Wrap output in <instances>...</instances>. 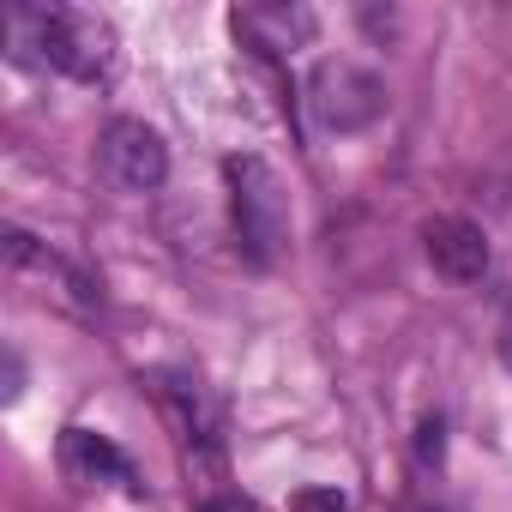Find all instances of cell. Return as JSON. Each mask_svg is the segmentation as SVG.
<instances>
[{
	"label": "cell",
	"instance_id": "cell-9",
	"mask_svg": "<svg viewBox=\"0 0 512 512\" xmlns=\"http://www.w3.org/2000/svg\"><path fill=\"white\" fill-rule=\"evenodd\" d=\"M290 512H350V500L338 488H296L290 494Z\"/></svg>",
	"mask_w": 512,
	"mask_h": 512
},
{
	"label": "cell",
	"instance_id": "cell-11",
	"mask_svg": "<svg viewBox=\"0 0 512 512\" xmlns=\"http://www.w3.org/2000/svg\"><path fill=\"white\" fill-rule=\"evenodd\" d=\"M19 380H25V368H19V356H7V404H13V398H19V392H25V386H19Z\"/></svg>",
	"mask_w": 512,
	"mask_h": 512
},
{
	"label": "cell",
	"instance_id": "cell-2",
	"mask_svg": "<svg viewBox=\"0 0 512 512\" xmlns=\"http://www.w3.org/2000/svg\"><path fill=\"white\" fill-rule=\"evenodd\" d=\"M229 217L241 235V253L253 266H278V253L290 247V187L266 157H229Z\"/></svg>",
	"mask_w": 512,
	"mask_h": 512
},
{
	"label": "cell",
	"instance_id": "cell-7",
	"mask_svg": "<svg viewBox=\"0 0 512 512\" xmlns=\"http://www.w3.org/2000/svg\"><path fill=\"white\" fill-rule=\"evenodd\" d=\"M229 25H235V37H241L247 49H260V55L302 49V43H314V31H320V19H314L308 7H235Z\"/></svg>",
	"mask_w": 512,
	"mask_h": 512
},
{
	"label": "cell",
	"instance_id": "cell-5",
	"mask_svg": "<svg viewBox=\"0 0 512 512\" xmlns=\"http://www.w3.org/2000/svg\"><path fill=\"white\" fill-rule=\"evenodd\" d=\"M55 458H61V476H67L73 488H109V482L139 488V482H133L127 452H121L109 434H97V428H61Z\"/></svg>",
	"mask_w": 512,
	"mask_h": 512
},
{
	"label": "cell",
	"instance_id": "cell-4",
	"mask_svg": "<svg viewBox=\"0 0 512 512\" xmlns=\"http://www.w3.org/2000/svg\"><path fill=\"white\" fill-rule=\"evenodd\" d=\"M97 169H103L121 193H151V187H163V175H169V145L157 139V127L121 115V121H109L103 139H97Z\"/></svg>",
	"mask_w": 512,
	"mask_h": 512
},
{
	"label": "cell",
	"instance_id": "cell-6",
	"mask_svg": "<svg viewBox=\"0 0 512 512\" xmlns=\"http://www.w3.org/2000/svg\"><path fill=\"white\" fill-rule=\"evenodd\" d=\"M422 247L446 284H482V272H488V235L470 217H428Z\"/></svg>",
	"mask_w": 512,
	"mask_h": 512
},
{
	"label": "cell",
	"instance_id": "cell-3",
	"mask_svg": "<svg viewBox=\"0 0 512 512\" xmlns=\"http://www.w3.org/2000/svg\"><path fill=\"white\" fill-rule=\"evenodd\" d=\"M308 115L326 133H362V127H374L386 115V85H380V73H368L356 61H314Z\"/></svg>",
	"mask_w": 512,
	"mask_h": 512
},
{
	"label": "cell",
	"instance_id": "cell-8",
	"mask_svg": "<svg viewBox=\"0 0 512 512\" xmlns=\"http://www.w3.org/2000/svg\"><path fill=\"white\" fill-rule=\"evenodd\" d=\"M446 458V422L440 416H422V428H416V464L428 470V464H440Z\"/></svg>",
	"mask_w": 512,
	"mask_h": 512
},
{
	"label": "cell",
	"instance_id": "cell-10",
	"mask_svg": "<svg viewBox=\"0 0 512 512\" xmlns=\"http://www.w3.org/2000/svg\"><path fill=\"white\" fill-rule=\"evenodd\" d=\"M494 350H500V362H506V374H512V308L500 314V332H494Z\"/></svg>",
	"mask_w": 512,
	"mask_h": 512
},
{
	"label": "cell",
	"instance_id": "cell-1",
	"mask_svg": "<svg viewBox=\"0 0 512 512\" xmlns=\"http://www.w3.org/2000/svg\"><path fill=\"white\" fill-rule=\"evenodd\" d=\"M0 31H7L13 61L55 67V73H67L79 85H103L115 73V31L97 13H79V7H13Z\"/></svg>",
	"mask_w": 512,
	"mask_h": 512
},
{
	"label": "cell",
	"instance_id": "cell-12",
	"mask_svg": "<svg viewBox=\"0 0 512 512\" xmlns=\"http://www.w3.org/2000/svg\"><path fill=\"white\" fill-rule=\"evenodd\" d=\"M404 512H446V506H434V500H410Z\"/></svg>",
	"mask_w": 512,
	"mask_h": 512
}]
</instances>
